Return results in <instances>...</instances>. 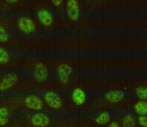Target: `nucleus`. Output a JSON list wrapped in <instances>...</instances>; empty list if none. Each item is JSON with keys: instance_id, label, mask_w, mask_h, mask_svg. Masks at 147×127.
Segmentation results:
<instances>
[{"instance_id": "nucleus-16", "label": "nucleus", "mask_w": 147, "mask_h": 127, "mask_svg": "<svg viewBox=\"0 0 147 127\" xmlns=\"http://www.w3.org/2000/svg\"><path fill=\"white\" fill-rule=\"evenodd\" d=\"M136 95L140 100L147 101V86H139L135 90Z\"/></svg>"}, {"instance_id": "nucleus-12", "label": "nucleus", "mask_w": 147, "mask_h": 127, "mask_svg": "<svg viewBox=\"0 0 147 127\" xmlns=\"http://www.w3.org/2000/svg\"><path fill=\"white\" fill-rule=\"evenodd\" d=\"M134 110L139 115H147V101H138L134 105Z\"/></svg>"}, {"instance_id": "nucleus-17", "label": "nucleus", "mask_w": 147, "mask_h": 127, "mask_svg": "<svg viewBox=\"0 0 147 127\" xmlns=\"http://www.w3.org/2000/svg\"><path fill=\"white\" fill-rule=\"evenodd\" d=\"M9 54L8 52L3 48V47H0V64H6L9 62Z\"/></svg>"}, {"instance_id": "nucleus-3", "label": "nucleus", "mask_w": 147, "mask_h": 127, "mask_svg": "<svg viewBox=\"0 0 147 127\" xmlns=\"http://www.w3.org/2000/svg\"><path fill=\"white\" fill-rule=\"evenodd\" d=\"M17 24L20 30L25 33V34H30V33L34 32L35 29H36V25H35L34 21L29 17L19 18Z\"/></svg>"}, {"instance_id": "nucleus-4", "label": "nucleus", "mask_w": 147, "mask_h": 127, "mask_svg": "<svg viewBox=\"0 0 147 127\" xmlns=\"http://www.w3.org/2000/svg\"><path fill=\"white\" fill-rule=\"evenodd\" d=\"M18 80V77L15 73H8L0 81V91H6L10 89L12 86H14Z\"/></svg>"}, {"instance_id": "nucleus-13", "label": "nucleus", "mask_w": 147, "mask_h": 127, "mask_svg": "<svg viewBox=\"0 0 147 127\" xmlns=\"http://www.w3.org/2000/svg\"><path fill=\"white\" fill-rule=\"evenodd\" d=\"M109 120H110V114H109L108 112L104 111V112H101V113L97 116L95 121H96V123L99 124V125H104L107 122H109Z\"/></svg>"}, {"instance_id": "nucleus-22", "label": "nucleus", "mask_w": 147, "mask_h": 127, "mask_svg": "<svg viewBox=\"0 0 147 127\" xmlns=\"http://www.w3.org/2000/svg\"><path fill=\"white\" fill-rule=\"evenodd\" d=\"M18 0H6V2H8V3H16Z\"/></svg>"}, {"instance_id": "nucleus-7", "label": "nucleus", "mask_w": 147, "mask_h": 127, "mask_svg": "<svg viewBox=\"0 0 147 127\" xmlns=\"http://www.w3.org/2000/svg\"><path fill=\"white\" fill-rule=\"evenodd\" d=\"M31 123L35 127H46L50 123V119L44 113H35L31 117Z\"/></svg>"}, {"instance_id": "nucleus-9", "label": "nucleus", "mask_w": 147, "mask_h": 127, "mask_svg": "<svg viewBox=\"0 0 147 127\" xmlns=\"http://www.w3.org/2000/svg\"><path fill=\"white\" fill-rule=\"evenodd\" d=\"M37 17L38 20L41 22V24H43L44 26H50L53 23V15L51 14L50 11H48L47 9H40L37 12Z\"/></svg>"}, {"instance_id": "nucleus-19", "label": "nucleus", "mask_w": 147, "mask_h": 127, "mask_svg": "<svg viewBox=\"0 0 147 127\" xmlns=\"http://www.w3.org/2000/svg\"><path fill=\"white\" fill-rule=\"evenodd\" d=\"M138 122L141 126L147 127V115H140L138 118Z\"/></svg>"}, {"instance_id": "nucleus-20", "label": "nucleus", "mask_w": 147, "mask_h": 127, "mask_svg": "<svg viewBox=\"0 0 147 127\" xmlns=\"http://www.w3.org/2000/svg\"><path fill=\"white\" fill-rule=\"evenodd\" d=\"M54 6H60L63 2V0H51Z\"/></svg>"}, {"instance_id": "nucleus-5", "label": "nucleus", "mask_w": 147, "mask_h": 127, "mask_svg": "<svg viewBox=\"0 0 147 127\" xmlns=\"http://www.w3.org/2000/svg\"><path fill=\"white\" fill-rule=\"evenodd\" d=\"M72 73V67L68 64H60L57 68V74H58V78L62 83L66 84L69 80V76Z\"/></svg>"}, {"instance_id": "nucleus-15", "label": "nucleus", "mask_w": 147, "mask_h": 127, "mask_svg": "<svg viewBox=\"0 0 147 127\" xmlns=\"http://www.w3.org/2000/svg\"><path fill=\"white\" fill-rule=\"evenodd\" d=\"M122 126L123 127H136V121L135 118L131 114H127L124 116L122 120Z\"/></svg>"}, {"instance_id": "nucleus-10", "label": "nucleus", "mask_w": 147, "mask_h": 127, "mask_svg": "<svg viewBox=\"0 0 147 127\" xmlns=\"http://www.w3.org/2000/svg\"><path fill=\"white\" fill-rule=\"evenodd\" d=\"M124 98V93L120 90H111L105 94V99L110 103H118Z\"/></svg>"}, {"instance_id": "nucleus-18", "label": "nucleus", "mask_w": 147, "mask_h": 127, "mask_svg": "<svg viewBox=\"0 0 147 127\" xmlns=\"http://www.w3.org/2000/svg\"><path fill=\"white\" fill-rule=\"evenodd\" d=\"M8 39H9V35H8L6 29L0 25V42H7Z\"/></svg>"}, {"instance_id": "nucleus-1", "label": "nucleus", "mask_w": 147, "mask_h": 127, "mask_svg": "<svg viewBox=\"0 0 147 127\" xmlns=\"http://www.w3.org/2000/svg\"><path fill=\"white\" fill-rule=\"evenodd\" d=\"M66 9H67V15L70 20L77 21L79 19V4L77 0H67Z\"/></svg>"}, {"instance_id": "nucleus-11", "label": "nucleus", "mask_w": 147, "mask_h": 127, "mask_svg": "<svg viewBox=\"0 0 147 127\" xmlns=\"http://www.w3.org/2000/svg\"><path fill=\"white\" fill-rule=\"evenodd\" d=\"M72 100L76 105H82L86 100V94L81 88H75L72 92Z\"/></svg>"}, {"instance_id": "nucleus-21", "label": "nucleus", "mask_w": 147, "mask_h": 127, "mask_svg": "<svg viewBox=\"0 0 147 127\" xmlns=\"http://www.w3.org/2000/svg\"><path fill=\"white\" fill-rule=\"evenodd\" d=\"M108 127H119V124H118L117 122L113 121V122H111L110 125H109Z\"/></svg>"}, {"instance_id": "nucleus-2", "label": "nucleus", "mask_w": 147, "mask_h": 127, "mask_svg": "<svg viewBox=\"0 0 147 127\" xmlns=\"http://www.w3.org/2000/svg\"><path fill=\"white\" fill-rule=\"evenodd\" d=\"M44 100L53 109H60L62 107V99L60 98L57 93L53 92V91H48L45 93Z\"/></svg>"}, {"instance_id": "nucleus-14", "label": "nucleus", "mask_w": 147, "mask_h": 127, "mask_svg": "<svg viewBox=\"0 0 147 127\" xmlns=\"http://www.w3.org/2000/svg\"><path fill=\"white\" fill-rule=\"evenodd\" d=\"M8 116H9V111L7 108L4 106L0 107V126H4L8 123Z\"/></svg>"}, {"instance_id": "nucleus-8", "label": "nucleus", "mask_w": 147, "mask_h": 127, "mask_svg": "<svg viewBox=\"0 0 147 127\" xmlns=\"http://www.w3.org/2000/svg\"><path fill=\"white\" fill-rule=\"evenodd\" d=\"M34 77L38 82H43L48 77V70L43 63L39 62L34 67Z\"/></svg>"}, {"instance_id": "nucleus-6", "label": "nucleus", "mask_w": 147, "mask_h": 127, "mask_svg": "<svg viewBox=\"0 0 147 127\" xmlns=\"http://www.w3.org/2000/svg\"><path fill=\"white\" fill-rule=\"evenodd\" d=\"M24 103H25L26 107L30 108V109L33 110H41L43 108V101L40 97L35 96V95H29L25 98L24 100Z\"/></svg>"}]
</instances>
